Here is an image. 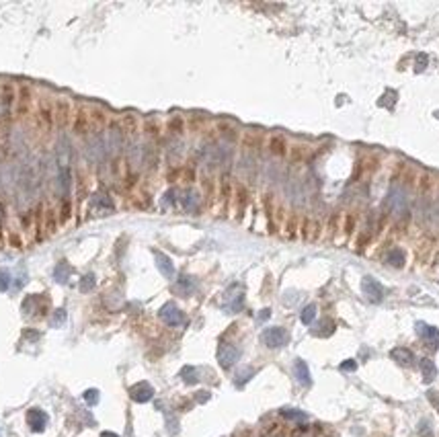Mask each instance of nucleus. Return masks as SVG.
<instances>
[{
  "label": "nucleus",
  "instance_id": "25",
  "mask_svg": "<svg viewBox=\"0 0 439 437\" xmlns=\"http://www.w3.org/2000/svg\"><path fill=\"white\" fill-rule=\"evenodd\" d=\"M195 203H197V195L189 191L187 195H185V199H183V205H185V210H191V208H195Z\"/></svg>",
  "mask_w": 439,
  "mask_h": 437
},
{
  "label": "nucleus",
  "instance_id": "12",
  "mask_svg": "<svg viewBox=\"0 0 439 437\" xmlns=\"http://www.w3.org/2000/svg\"><path fill=\"white\" fill-rule=\"evenodd\" d=\"M294 370H296V378H298V382L302 384V386H310V384H312L310 370H308V365H306V361H304V359H296V363H294Z\"/></svg>",
  "mask_w": 439,
  "mask_h": 437
},
{
  "label": "nucleus",
  "instance_id": "17",
  "mask_svg": "<svg viewBox=\"0 0 439 437\" xmlns=\"http://www.w3.org/2000/svg\"><path fill=\"white\" fill-rule=\"evenodd\" d=\"M193 287H195V283H193L191 277H181V279L177 281V285H175V290H177L181 296H191Z\"/></svg>",
  "mask_w": 439,
  "mask_h": 437
},
{
  "label": "nucleus",
  "instance_id": "9",
  "mask_svg": "<svg viewBox=\"0 0 439 437\" xmlns=\"http://www.w3.org/2000/svg\"><path fill=\"white\" fill-rule=\"evenodd\" d=\"M130 396L136 402H148V400H152V396H154V388L150 386L148 382H140V384H136V386L130 388Z\"/></svg>",
  "mask_w": 439,
  "mask_h": 437
},
{
  "label": "nucleus",
  "instance_id": "22",
  "mask_svg": "<svg viewBox=\"0 0 439 437\" xmlns=\"http://www.w3.org/2000/svg\"><path fill=\"white\" fill-rule=\"evenodd\" d=\"M92 287H95V275H86V277H82V281H80V292H90Z\"/></svg>",
  "mask_w": 439,
  "mask_h": 437
},
{
  "label": "nucleus",
  "instance_id": "21",
  "mask_svg": "<svg viewBox=\"0 0 439 437\" xmlns=\"http://www.w3.org/2000/svg\"><path fill=\"white\" fill-rule=\"evenodd\" d=\"M66 323V310L64 308H60V310H55L54 312V318H52V327H62Z\"/></svg>",
  "mask_w": 439,
  "mask_h": 437
},
{
  "label": "nucleus",
  "instance_id": "16",
  "mask_svg": "<svg viewBox=\"0 0 439 437\" xmlns=\"http://www.w3.org/2000/svg\"><path fill=\"white\" fill-rule=\"evenodd\" d=\"M386 261L390 263L392 267H402L404 265V252L400 248H392V250H388Z\"/></svg>",
  "mask_w": 439,
  "mask_h": 437
},
{
  "label": "nucleus",
  "instance_id": "24",
  "mask_svg": "<svg viewBox=\"0 0 439 437\" xmlns=\"http://www.w3.org/2000/svg\"><path fill=\"white\" fill-rule=\"evenodd\" d=\"M252 374H255V370H250V367H248V370H242V374L236 376V386H242L247 380H250Z\"/></svg>",
  "mask_w": 439,
  "mask_h": 437
},
{
  "label": "nucleus",
  "instance_id": "19",
  "mask_svg": "<svg viewBox=\"0 0 439 437\" xmlns=\"http://www.w3.org/2000/svg\"><path fill=\"white\" fill-rule=\"evenodd\" d=\"M281 415L285 417V419H292V421H308V415L306 412H302V410H296V409H283L281 410Z\"/></svg>",
  "mask_w": 439,
  "mask_h": 437
},
{
  "label": "nucleus",
  "instance_id": "6",
  "mask_svg": "<svg viewBox=\"0 0 439 437\" xmlns=\"http://www.w3.org/2000/svg\"><path fill=\"white\" fill-rule=\"evenodd\" d=\"M414 328H417V335L427 343V347H431V349L439 347V330L435 327H429L425 323H417Z\"/></svg>",
  "mask_w": 439,
  "mask_h": 437
},
{
  "label": "nucleus",
  "instance_id": "7",
  "mask_svg": "<svg viewBox=\"0 0 439 437\" xmlns=\"http://www.w3.org/2000/svg\"><path fill=\"white\" fill-rule=\"evenodd\" d=\"M242 302H245V296H242L240 285H232L226 292V298H224L226 310H230V312H238V310L242 308Z\"/></svg>",
  "mask_w": 439,
  "mask_h": 437
},
{
  "label": "nucleus",
  "instance_id": "4",
  "mask_svg": "<svg viewBox=\"0 0 439 437\" xmlns=\"http://www.w3.org/2000/svg\"><path fill=\"white\" fill-rule=\"evenodd\" d=\"M158 316L165 320V325H168V327H183L185 323H187V318H185V314L181 312V310L172 304V302H168V304H165L163 308H160V312H158Z\"/></svg>",
  "mask_w": 439,
  "mask_h": 437
},
{
  "label": "nucleus",
  "instance_id": "28",
  "mask_svg": "<svg viewBox=\"0 0 439 437\" xmlns=\"http://www.w3.org/2000/svg\"><path fill=\"white\" fill-rule=\"evenodd\" d=\"M341 370H343V372H355V370H357V361H355V359L343 361V363H341Z\"/></svg>",
  "mask_w": 439,
  "mask_h": 437
},
{
  "label": "nucleus",
  "instance_id": "14",
  "mask_svg": "<svg viewBox=\"0 0 439 437\" xmlns=\"http://www.w3.org/2000/svg\"><path fill=\"white\" fill-rule=\"evenodd\" d=\"M421 374H423V380L427 382V384H431L433 380H435V376H437V367H435V363L431 361V359H421Z\"/></svg>",
  "mask_w": 439,
  "mask_h": 437
},
{
  "label": "nucleus",
  "instance_id": "2",
  "mask_svg": "<svg viewBox=\"0 0 439 437\" xmlns=\"http://www.w3.org/2000/svg\"><path fill=\"white\" fill-rule=\"evenodd\" d=\"M361 292H363V296L367 298L372 304H380L384 300V287H382V283H380L376 277H363V281H361Z\"/></svg>",
  "mask_w": 439,
  "mask_h": 437
},
{
  "label": "nucleus",
  "instance_id": "1",
  "mask_svg": "<svg viewBox=\"0 0 439 437\" xmlns=\"http://www.w3.org/2000/svg\"><path fill=\"white\" fill-rule=\"evenodd\" d=\"M388 210L394 216L407 214V191L400 185H392L388 191Z\"/></svg>",
  "mask_w": 439,
  "mask_h": 437
},
{
  "label": "nucleus",
  "instance_id": "10",
  "mask_svg": "<svg viewBox=\"0 0 439 437\" xmlns=\"http://www.w3.org/2000/svg\"><path fill=\"white\" fill-rule=\"evenodd\" d=\"M55 117H57V125L60 128H64V125L70 121V105H68V101H64V99H60L55 103Z\"/></svg>",
  "mask_w": 439,
  "mask_h": 437
},
{
  "label": "nucleus",
  "instance_id": "31",
  "mask_svg": "<svg viewBox=\"0 0 439 437\" xmlns=\"http://www.w3.org/2000/svg\"><path fill=\"white\" fill-rule=\"evenodd\" d=\"M101 437H119V435L117 433H111V431H103Z\"/></svg>",
  "mask_w": 439,
  "mask_h": 437
},
{
  "label": "nucleus",
  "instance_id": "26",
  "mask_svg": "<svg viewBox=\"0 0 439 437\" xmlns=\"http://www.w3.org/2000/svg\"><path fill=\"white\" fill-rule=\"evenodd\" d=\"M84 400L88 402L90 407L97 405V402H99V390H86V392H84Z\"/></svg>",
  "mask_w": 439,
  "mask_h": 437
},
{
  "label": "nucleus",
  "instance_id": "18",
  "mask_svg": "<svg viewBox=\"0 0 439 437\" xmlns=\"http://www.w3.org/2000/svg\"><path fill=\"white\" fill-rule=\"evenodd\" d=\"M181 378L185 380V384H197V380H199L197 370H195V367H191V365H185L183 367V370H181Z\"/></svg>",
  "mask_w": 439,
  "mask_h": 437
},
{
  "label": "nucleus",
  "instance_id": "13",
  "mask_svg": "<svg viewBox=\"0 0 439 437\" xmlns=\"http://www.w3.org/2000/svg\"><path fill=\"white\" fill-rule=\"evenodd\" d=\"M156 265H158L160 273H163L166 279L175 277V267H172V263H170V259L166 255H163V252H156Z\"/></svg>",
  "mask_w": 439,
  "mask_h": 437
},
{
  "label": "nucleus",
  "instance_id": "20",
  "mask_svg": "<svg viewBox=\"0 0 439 437\" xmlns=\"http://www.w3.org/2000/svg\"><path fill=\"white\" fill-rule=\"evenodd\" d=\"M316 318V304H308L304 310H302V323L304 325H312Z\"/></svg>",
  "mask_w": 439,
  "mask_h": 437
},
{
  "label": "nucleus",
  "instance_id": "15",
  "mask_svg": "<svg viewBox=\"0 0 439 437\" xmlns=\"http://www.w3.org/2000/svg\"><path fill=\"white\" fill-rule=\"evenodd\" d=\"M72 128H74L76 134H84V132L88 130V115L82 113V111H78V113H76V117H74Z\"/></svg>",
  "mask_w": 439,
  "mask_h": 437
},
{
  "label": "nucleus",
  "instance_id": "3",
  "mask_svg": "<svg viewBox=\"0 0 439 437\" xmlns=\"http://www.w3.org/2000/svg\"><path fill=\"white\" fill-rule=\"evenodd\" d=\"M263 343L267 345V347L271 349H277V347H283V345L290 341V335H287V330L281 328V327H271L267 330H263Z\"/></svg>",
  "mask_w": 439,
  "mask_h": 437
},
{
  "label": "nucleus",
  "instance_id": "23",
  "mask_svg": "<svg viewBox=\"0 0 439 437\" xmlns=\"http://www.w3.org/2000/svg\"><path fill=\"white\" fill-rule=\"evenodd\" d=\"M70 216H72V205H70V201H66V203L62 205V214H60V224H66L68 220H70Z\"/></svg>",
  "mask_w": 439,
  "mask_h": 437
},
{
  "label": "nucleus",
  "instance_id": "27",
  "mask_svg": "<svg viewBox=\"0 0 439 437\" xmlns=\"http://www.w3.org/2000/svg\"><path fill=\"white\" fill-rule=\"evenodd\" d=\"M66 277H68V267H66V263H60L57 269H55V279L57 281H66Z\"/></svg>",
  "mask_w": 439,
  "mask_h": 437
},
{
  "label": "nucleus",
  "instance_id": "11",
  "mask_svg": "<svg viewBox=\"0 0 439 437\" xmlns=\"http://www.w3.org/2000/svg\"><path fill=\"white\" fill-rule=\"evenodd\" d=\"M390 357L394 359L396 363H400V365H404V367H409V365H412V361H414V355L409 351V349H404V347H396V349H392V353H390Z\"/></svg>",
  "mask_w": 439,
  "mask_h": 437
},
{
  "label": "nucleus",
  "instance_id": "29",
  "mask_svg": "<svg viewBox=\"0 0 439 437\" xmlns=\"http://www.w3.org/2000/svg\"><path fill=\"white\" fill-rule=\"evenodd\" d=\"M6 287H8V273L0 271V292H4Z\"/></svg>",
  "mask_w": 439,
  "mask_h": 437
},
{
  "label": "nucleus",
  "instance_id": "8",
  "mask_svg": "<svg viewBox=\"0 0 439 437\" xmlns=\"http://www.w3.org/2000/svg\"><path fill=\"white\" fill-rule=\"evenodd\" d=\"M27 423H29L31 431L41 433L45 429V425H48V415H45L43 410H39V409H31L27 412Z\"/></svg>",
  "mask_w": 439,
  "mask_h": 437
},
{
  "label": "nucleus",
  "instance_id": "5",
  "mask_svg": "<svg viewBox=\"0 0 439 437\" xmlns=\"http://www.w3.org/2000/svg\"><path fill=\"white\" fill-rule=\"evenodd\" d=\"M238 357H240V351L234 347V345H230V343H222L220 345V349H218V361H220V365L224 367V370H230L236 361H238Z\"/></svg>",
  "mask_w": 439,
  "mask_h": 437
},
{
  "label": "nucleus",
  "instance_id": "30",
  "mask_svg": "<svg viewBox=\"0 0 439 437\" xmlns=\"http://www.w3.org/2000/svg\"><path fill=\"white\" fill-rule=\"evenodd\" d=\"M269 314H271L269 310H263V312L259 314V320H267V318H269Z\"/></svg>",
  "mask_w": 439,
  "mask_h": 437
}]
</instances>
